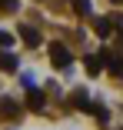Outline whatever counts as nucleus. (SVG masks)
Wrapping results in <instances>:
<instances>
[{
  "label": "nucleus",
  "mask_w": 123,
  "mask_h": 130,
  "mask_svg": "<svg viewBox=\"0 0 123 130\" xmlns=\"http://www.w3.org/2000/svg\"><path fill=\"white\" fill-rule=\"evenodd\" d=\"M50 60H53V67H70L73 54H70L63 43H50Z\"/></svg>",
  "instance_id": "f257e3e1"
},
{
  "label": "nucleus",
  "mask_w": 123,
  "mask_h": 130,
  "mask_svg": "<svg viewBox=\"0 0 123 130\" xmlns=\"http://www.w3.org/2000/svg\"><path fill=\"white\" fill-rule=\"evenodd\" d=\"M100 57H103V63H107V70H110V73L116 77V80H123V57H113L110 50H103Z\"/></svg>",
  "instance_id": "f03ea898"
},
{
  "label": "nucleus",
  "mask_w": 123,
  "mask_h": 130,
  "mask_svg": "<svg viewBox=\"0 0 123 130\" xmlns=\"http://www.w3.org/2000/svg\"><path fill=\"white\" fill-rule=\"evenodd\" d=\"M70 103H73V107H77V110H83V113L96 107V103L90 100V93H87V90H73V97H70Z\"/></svg>",
  "instance_id": "7ed1b4c3"
},
{
  "label": "nucleus",
  "mask_w": 123,
  "mask_h": 130,
  "mask_svg": "<svg viewBox=\"0 0 123 130\" xmlns=\"http://www.w3.org/2000/svg\"><path fill=\"white\" fill-rule=\"evenodd\" d=\"M27 103H30V110H43V90H37V87H27Z\"/></svg>",
  "instance_id": "20e7f679"
},
{
  "label": "nucleus",
  "mask_w": 123,
  "mask_h": 130,
  "mask_svg": "<svg viewBox=\"0 0 123 130\" xmlns=\"http://www.w3.org/2000/svg\"><path fill=\"white\" fill-rule=\"evenodd\" d=\"M20 40L27 43V47H37V43H40V34H37L33 27H27V23H23V27H20Z\"/></svg>",
  "instance_id": "39448f33"
},
{
  "label": "nucleus",
  "mask_w": 123,
  "mask_h": 130,
  "mask_svg": "<svg viewBox=\"0 0 123 130\" xmlns=\"http://www.w3.org/2000/svg\"><path fill=\"white\" fill-rule=\"evenodd\" d=\"M83 63H87V73H90V77H96V73H103V57H87Z\"/></svg>",
  "instance_id": "423d86ee"
},
{
  "label": "nucleus",
  "mask_w": 123,
  "mask_h": 130,
  "mask_svg": "<svg viewBox=\"0 0 123 130\" xmlns=\"http://www.w3.org/2000/svg\"><path fill=\"white\" fill-rule=\"evenodd\" d=\"M93 27H96V34H100V37H110V30H113V17H110V20H107V17H96Z\"/></svg>",
  "instance_id": "0eeeda50"
},
{
  "label": "nucleus",
  "mask_w": 123,
  "mask_h": 130,
  "mask_svg": "<svg viewBox=\"0 0 123 130\" xmlns=\"http://www.w3.org/2000/svg\"><path fill=\"white\" fill-rule=\"evenodd\" d=\"M0 70L13 73V70H17V57H13V54H4V50H0Z\"/></svg>",
  "instance_id": "6e6552de"
},
{
  "label": "nucleus",
  "mask_w": 123,
  "mask_h": 130,
  "mask_svg": "<svg viewBox=\"0 0 123 130\" xmlns=\"http://www.w3.org/2000/svg\"><path fill=\"white\" fill-rule=\"evenodd\" d=\"M0 113H7V117H17V103H13V100H0Z\"/></svg>",
  "instance_id": "1a4fd4ad"
},
{
  "label": "nucleus",
  "mask_w": 123,
  "mask_h": 130,
  "mask_svg": "<svg viewBox=\"0 0 123 130\" xmlns=\"http://www.w3.org/2000/svg\"><path fill=\"white\" fill-rule=\"evenodd\" d=\"M73 10H77L80 17H83V13H90V0H73Z\"/></svg>",
  "instance_id": "9d476101"
},
{
  "label": "nucleus",
  "mask_w": 123,
  "mask_h": 130,
  "mask_svg": "<svg viewBox=\"0 0 123 130\" xmlns=\"http://www.w3.org/2000/svg\"><path fill=\"white\" fill-rule=\"evenodd\" d=\"M93 113H96V120H107L110 113H107V107H103V103H96V107H93Z\"/></svg>",
  "instance_id": "9b49d317"
},
{
  "label": "nucleus",
  "mask_w": 123,
  "mask_h": 130,
  "mask_svg": "<svg viewBox=\"0 0 123 130\" xmlns=\"http://www.w3.org/2000/svg\"><path fill=\"white\" fill-rule=\"evenodd\" d=\"M10 43H13V37H10V34H7V30H0V47H4V50H7V47H10Z\"/></svg>",
  "instance_id": "f8f14e48"
},
{
  "label": "nucleus",
  "mask_w": 123,
  "mask_h": 130,
  "mask_svg": "<svg viewBox=\"0 0 123 130\" xmlns=\"http://www.w3.org/2000/svg\"><path fill=\"white\" fill-rule=\"evenodd\" d=\"M0 7L4 10H17V0H0Z\"/></svg>",
  "instance_id": "ddd939ff"
},
{
  "label": "nucleus",
  "mask_w": 123,
  "mask_h": 130,
  "mask_svg": "<svg viewBox=\"0 0 123 130\" xmlns=\"http://www.w3.org/2000/svg\"><path fill=\"white\" fill-rule=\"evenodd\" d=\"M113 27H116V30L123 34V17H113Z\"/></svg>",
  "instance_id": "4468645a"
},
{
  "label": "nucleus",
  "mask_w": 123,
  "mask_h": 130,
  "mask_svg": "<svg viewBox=\"0 0 123 130\" xmlns=\"http://www.w3.org/2000/svg\"><path fill=\"white\" fill-rule=\"evenodd\" d=\"M113 4H123V0H113Z\"/></svg>",
  "instance_id": "2eb2a0df"
}]
</instances>
